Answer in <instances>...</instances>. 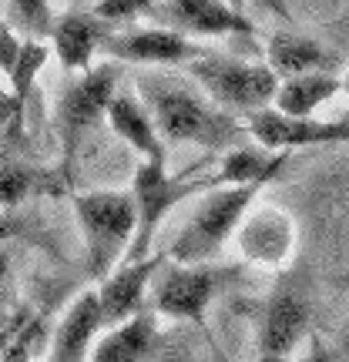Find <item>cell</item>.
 <instances>
[{
  "instance_id": "cell-1",
  "label": "cell",
  "mask_w": 349,
  "mask_h": 362,
  "mask_svg": "<svg viewBox=\"0 0 349 362\" xmlns=\"http://www.w3.org/2000/svg\"><path fill=\"white\" fill-rule=\"evenodd\" d=\"M138 98L155 117V128L165 141L198 144L208 151H232L248 138V128L239 124V117L222 111L195 90L192 84L171 78V74H142L138 78Z\"/></svg>"
},
{
  "instance_id": "cell-2",
  "label": "cell",
  "mask_w": 349,
  "mask_h": 362,
  "mask_svg": "<svg viewBox=\"0 0 349 362\" xmlns=\"http://www.w3.org/2000/svg\"><path fill=\"white\" fill-rule=\"evenodd\" d=\"M74 215H78V228L84 238L88 275L94 282H101L104 275H111L128 259L135 228H138L135 198L131 192H115V188L81 192L74 194Z\"/></svg>"
},
{
  "instance_id": "cell-3",
  "label": "cell",
  "mask_w": 349,
  "mask_h": 362,
  "mask_svg": "<svg viewBox=\"0 0 349 362\" xmlns=\"http://www.w3.org/2000/svg\"><path fill=\"white\" fill-rule=\"evenodd\" d=\"M265 185H215L202 192V202L195 208V215L185 221L178 238L171 242L168 259L185 262V265H202L219 255L225 242L239 232L248 208L256 205V198Z\"/></svg>"
},
{
  "instance_id": "cell-4",
  "label": "cell",
  "mask_w": 349,
  "mask_h": 362,
  "mask_svg": "<svg viewBox=\"0 0 349 362\" xmlns=\"http://www.w3.org/2000/svg\"><path fill=\"white\" fill-rule=\"evenodd\" d=\"M188 74L208 101L235 117H248L262 107H272V98L279 88V78L269 71V64H252V61L212 51L195 57L188 64Z\"/></svg>"
},
{
  "instance_id": "cell-5",
  "label": "cell",
  "mask_w": 349,
  "mask_h": 362,
  "mask_svg": "<svg viewBox=\"0 0 349 362\" xmlns=\"http://www.w3.org/2000/svg\"><path fill=\"white\" fill-rule=\"evenodd\" d=\"M215 188V175H168L165 161H142L131 181V198L138 208V228H135V242L128 248L125 262H138L151 255L155 235L161 228V221L171 215V208H178L181 202H188L195 194Z\"/></svg>"
},
{
  "instance_id": "cell-6",
  "label": "cell",
  "mask_w": 349,
  "mask_h": 362,
  "mask_svg": "<svg viewBox=\"0 0 349 362\" xmlns=\"http://www.w3.org/2000/svg\"><path fill=\"white\" fill-rule=\"evenodd\" d=\"M118 81H121V67L118 61H108V64H91L81 78H74L61 90L57 117H54V131L61 144V178H67L88 131L108 115V104L118 94Z\"/></svg>"
},
{
  "instance_id": "cell-7",
  "label": "cell",
  "mask_w": 349,
  "mask_h": 362,
  "mask_svg": "<svg viewBox=\"0 0 349 362\" xmlns=\"http://www.w3.org/2000/svg\"><path fill=\"white\" fill-rule=\"evenodd\" d=\"M155 279L158 282L151 288V309L158 315L202 322L208 305H212V298L225 288V282L232 279V272L215 269L212 262H202V265L171 262V265L158 269Z\"/></svg>"
},
{
  "instance_id": "cell-8",
  "label": "cell",
  "mask_w": 349,
  "mask_h": 362,
  "mask_svg": "<svg viewBox=\"0 0 349 362\" xmlns=\"http://www.w3.org/2000/svg\"><path fill=\"white\" fill-rule=\"evenodd\" d=\"M248 138L265 151H296L319 144H349V121H323V117H292L275 107H262L246 117Z\"/></svg>"
},
{
  "instance_id": "cell-9",
  "label": "cell",
  "mask_w": 349,
  "mask_h": 362,
  "mask_svg": "<svg viewBox=\"0 0 349 362\" xmlns=\"http://www.w3.org/2000/svg\"><path fill=\"white\" fill-rule=\"evenodd\" d=\"M101 51H108L111 61L118 64H142V67H175L192 64L195 57H202L205 47L195 44L178 30L168 27H131V30H111Z\"/></svg>"
},
{
  "instance_id": "cell-10",
  "label": "cell",
  "mask_w": 349,
  "mask_h": 362,
  "mask_svg": "<svg viewBox=\"0 0 349 362\" xmlns=\"http://www.w3.org/2000/svg\"><path fill=\"white\" fill-rule=\"evenodd\" d=\"M158 27L178 30L185 37H229L252 34V21L229 0H158L148 11Z\"/></svg>"
},
{
  "instance_id": "cell-11",
  "label": "cell",
  "mask_w": 349,
  "mask_h": 362,
  "mask_svg": "<svg viewBox=\"0 0 349 362\" xmlns=\"http://www.w3.org/2000/svg\"><path fill=\"white\" fill-rule=\"evenodd\" d=\"M309 292L296 279L279 282V288L269 296L265 315H262L259 349L262 356H282L289 359L309 329Z\"/></svg>"
},
{
  "instance_id": "cell-12",
  "label": "cell",
  "mask_w": 349,
  "mask_h": 362,
  "mask_svg": "<svg viewBox=\"0 0 349 362\" xmlns=\"http://www.w3.org/2000/svg\"><path fill=\"white\" fill-rule=\"evenodd\" d=\"M168 262V255H148L138 262H121L111 275H104L98 282V305H101L104 325H118L131 319L135 312L144 309L148 288L155 282L158 269Z\"/></svg>"
},
{
  "instance_id": "cell-13",
  "label": "cell",
  "mask_w": 349,
  "mask_h": 362,
  "mask_svg": "<svg viewBox=\"0 0 349 362\" xmlns=\"http://www.w3.org/2000/svg\"><path fill=\"white\" fill-rule=\"evenodd\" d=\"M235 238H239V252L248 262L275 269V265H285L292 248H296V225L275 205L248 208Z\"/></svg>"
},
{
  "instance_id": "cell-14",
  "label": "cell",
  "mask_w": 349,
  "mask_h": 362,
  "mask_svg": "<svg viewBox=\"0 0 349 362\" xmlns=\"http://www.w3.org/2000/svg\"><path fill=\"white\" fill-rule=\"evenodd\" d=\"M101 329H104V315L101 305H98V292L88 288L67 305L57 329L51 332L47 362H88Z\"/></svg>"
},
{
  "instance_id": "cell-15",
  "label": "cell",
  "mask_w": 349,
  "mask_h": 362,
  "mask_svg": "<svg viewBox=\"0 0 349 362\" xmlns=\"http://www.w3.org/2000/svg\"><path fill=\"white\" fill-rule=\"evenodd\" d=\"M108 34H111V27L104 24L94 11H71L54 21L51 51L57 54L64 71H88L94 64V54L104 47Z\"/></svg>"
},
{
  "instance_id": "cell-16",
  "label": "cell",
  "mask_w": 349,
  "mask_h": 362,
  "mask_svg": "<svg viewBox=\"0 0 349 362\" xmlns=\"http://www.w3.org/2000/svg\"><path fill=\"white\" fill-rule=\"evenodd\" d=\"M108 124L121 141L128 144L131 151H138L142 161H165V138L158 134L155 117L148 115V107L142 104L138 94L118 90L111 104H108Z\"/></svg>"
},
{
  "instance_id": "cell-17",
  "label": "cell",
  "mask_w": 349,
  "mask_h": 362,
  "mask_svg": "<svg viewBox=\"0 0 349 362\" xmlns=\"http://www.w3.org/2000/svg\"><path fill=\"white\" fill-rule=\"evenodd\" d=\"M158 315L155 309L135 312L131 319L111 325L91 349V362H148L155 352Z\"/></svg>"
},
{
  "instance_id": "cell-18",
  "label": "cell",
  "mask_w": 349,
  "mask_h": 362,
  "mask_svg": "<svg viewBox=\"0 0 349 362\" xmlns=\"http://www.w3.org/2000/svg\"><path fill=\"white\" fill-rule=\"evenodd\" d=\"M343 94V81L333 71H309L296 78H282L272 98V107L292 117H312L326 101Z\"/></svg>"
},
{
  "instance_id": "cell-19",
  "label": "cell",
  "mask_w": 349,
  "mask_h": 362,
  "mask_svg": "<svg viewBox=\"0 0 349 362\" xmlns=\"http://www.w3.org/2000/svg\"><path fill=\"white\" fill-rule=\"evenodd\" d=\"M265 64L275 78H296V74H309V71H329V54L323 44L312 37L292 34V30H279L272 34L265 44Z\"/></svg>"
},
{
  "instance_id": "cell-20",
  "label": "cell",
  "mask_w": 349,
  "mask_h": 362,
  "mask_svg": "<svg viewBox=\"0 0 349 362\" xmlns=\"http://www.w3.org/2000/svg\"><path fill=\"white\" fill-rule=\"evenodd\" d=\"M289 165L285 151H265V148H248L239 144L222 155V165L215 171V185H269L279 178V171Z\"/></svg>"
},
{
  "instance_id": "cell-21",
  "label": "cell",
  "mask_w": 349,
  "mask_h": 362,
  "mask_svg": "<svg viewBox=\"0 0 349 362\" xmlns=\"http://www.w3.org/2000/svg\"><path fill=\"white\" fill-rule=\"evenodd\" d=\"M38 192H54V185L47 181L44 171L21 161V158L0 155V205L13 208Z\"/></svg>"
},
{
  "instance_id": "cell-22",
  "label": "cell",
  "mask_w": 349,
  "mask_h": 362,
  "mask_svg": "<svg viewBox=\"0 0 349 362\" xmlns=\"http://www.w3.org/2000/svg\"><path fill=\"white\" fill-rule=\"evenodd\" d=\"M7 4H11V21L7 24L17 34L34 37V40L51 37V30H54L51 0H7Z\"/></svg>"
},
{
  "instance_id": "cell-23",
  "label": "cell",
  "mask_w": 349,
  "mask_h": 362,
  "mask_svg": "<svg viewBox=\"0 0 349 362\" xmlns=\"http://www.w3.org/2000/svg\"><path fill=\"white\" fill-rule=\"evenodd\" d=\"M158 0H101L98 7H94V13L101 17L108 27L115 24H125V21H135V17H148V11L155 7Z\"/></svg>"
},
{
  "instance_id": "cell-24",
  "label": "cell",
  "mask_w": 349,
  "mask_h": 362,
  "mask_svg": "<svg viewBox=\"0 0 349 362\" xmlns=\"http://www.w3.org/2000/svg\"><path fill=\"white\" fill-rule=\"evenodd\" d=\"M21 44H24V37H21L11 24H0V74H4V78H11L13 64H17V57H21Z\"/></svg>"
},
{
  "instance_id": "cell-25",
  "label": "cell",
  "mask_w": 349,
  "mask_h": 362,
  "mask_svg": "<svg viewBox=\"0 0 349 362\" xmlns=\"http://www.w3.org/2000/svg\"><path fill=\"white\" fill-rule=\"evenodd\" d=\"M11 285H13V269H11V252L0 245V305L7 302L11 296Z\"/></svg>"
},
{
  "instance_id": "cell-26",
  "label": "cell",
  "mask_w": 349,
  "mask_h": 362,
  "mask_svg": "<svg viewBox=\"0 0 349 362\" xmlns=\"http://www.w3.org/2000/svg\"><path fill=\"white\" fill-rule=\"evenodd\" d=\"M11 117H13L11 90H4V84H0V131H7V128H11Z\"/></svg>"
},
{
  "instance_id": "cell-27",
  "label": "cell",
  "mask_w": 349,
  "mask_h": 362,
  "mask_svg": "<svg viewBox=\"0 0 349 362\" xmlns=\"http://www.w3.org/2000/svg\"><path fill=\"white\" fill-rule=\"evenodd\" d=\"M262 11H269V13H275L279 21H289V0H256Z\"/></svg>"
},
{
  "instance_id": "cell-28",
  "label": "cell",
  "mask_w": 349,
  "mask_h": 362,
  "mask_svg": "<svg viewBox=\"0 0 349 362\" xmlns=\"http://www.w3.org/2000/svg\"><path fill=\"white\" fill-rule=\"evenodd\" d=\"M339 81H343V94H346V101H349V67H346V74H343Z\"/></svg>"
},
{
  "instance_id": "cell-29",
  "label": "cell",
  "mask_w": 349,
  "mask_h": 362,
  "mask_svg": "<svg viewBox=\"0 0 349 362\" xmlns=\"http://www.w3.org/2000/svg\"><path fill=\"white\" fill-rule=\"evenodd\" d=\"M316 362H336V359H333L329 352H323V349H319V352H316Z\"/></svg>"
},
{
  "instance_id": "cell-30",
  "label": "cell",
  "mask_w": 349,
  "mask_h": 362,
  "mask_svg": "<svg viewBox=\"0 0 349 362\" xmlns=\"http://www.w3.org/2000/svg\"><path fill=\"white\" fill-rule=\"evenodd\" d=\"M259 362H289V359H282V356H259Z\"/></svg>"
},
{
  "instance_id": "cell-31",
  "label": "cell",
  "mask_w": 349,
  "mask_h": 362,
  "mask_svg": "<svg viewBox=\"0 0 349 362\" xmlns=\"http://www.w3.org/2000/svg\"><path fill=\"white\" fill-rule=\"evenodd\" d=\"M343 352L349 356V325H346V332H343Z\"/></svg>"
},
{
  "instance_id": "cell-32",
  "label": "cell",
  "mask_w": 349,
  "mask_h": 362,
  "mask_svg": "<svg viewBox=\"0 0 349 362\" xmlns=\"http://www.w3.org/2000/svg\"><path fill=\"white\" fill-rule=\"evenodd\" d=\"M229 4H232L235 11H242V13H246V0H229Z\"/></svg>"
}]
</instances>
